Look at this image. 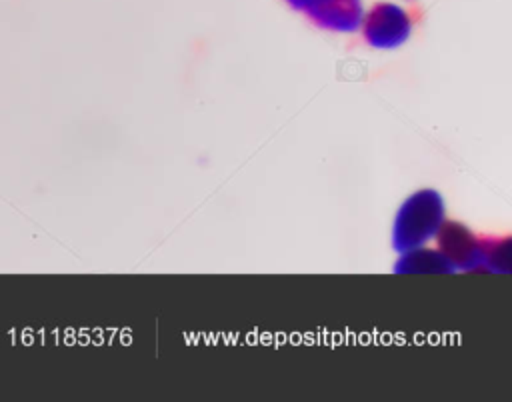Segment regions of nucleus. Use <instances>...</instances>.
Segmentation results:
<instances>
[{
	"label": "nucleus",
	"instance_id": "f257e3e1",
	"mask_svg": "<svg viewBox=\"0 0 512 402\" xmlns=\"http://www.w3.org/2000/svg\"><path fill=\"white\" fill-rule=\"evenodd\" d=\"M444 224V200L436 190H420L408 196L394 220L392 246L398 252L424 246Z\"/></svg>",
	"mask_w": 512,
	"mask_h": 402
},
{
	"label": "nucleus",
	"instance_id": "f03ea898",
	"mask_svg": "<svg viewBox=\"0 0 512 402\" xmlns=\"http://www.w3.org/2000/svg\"><path fill=\"white\" fill-rule=\"evenodd\" d=\"M364 38L374 48H396L404 44L412 30V20L404 8L382 2L370 8L360 22Z\"/></svg>",
	"mask_w": 512,
	"mask_h": 402
},
{
	"label": "nucleus",
	"instance_id": "7ed1b4c3",
	"mask_svg": "<svg viewBox=\"0 0 512 402\" xmlns=\"http://www.w3.org/2000/svg\"><path fill=\"white\" fill-rule=\"evenodd\" d=\"M438 252L452 268L476 270L486 266V242L456 222H444L436 234Z\"/></svg>",
	"mask_w": 512,
	"mask_h": 402
},
{
	"label": "nucleus",
	"instance_id": "20e7f679",
	"mask_svg": "<svg viewBox=\"0 0 512 402\" xmlns=\"http://www.w3.org/2000/svg\"><path fill=\"white\" fill-rule=\"evenodd\" d=\"M304 14L320 28L332 32H352L360 26L362 0H308Z\"/></svg>",
	"mask_w": 512,
	"mask_h": 402
},
{
	"label": "nucleus",
	"instance_id": "39448f33",
	"mask_svg": "<svg viewBox=\"0 0 512 402\" xmlns=\"http://www.w3.org/2000/svg\"><path fill=\"white\" fill-rule=\"evenodd\" d=\"M454 268L438 250L412 248L402 252L396 262V272H452Z\"/></svg>",
	"mask_w": 512,
	"mask_h": 402
},
{
	"label": "nucleus",
	"instance_id": "423d86ee",
	"mask_svg": "<svg viewBox=\"0 0 512 402\" xmlns=\"http://www.w3.org/2000/svg\"><path fill=\"white\" fill-rule=\"evenodd\" d=\"M294 10H300V12H304V8H306V4H308V0H286Z\"/></svg>",
	"mask_w": 512,
	"mask_h": 402
}]
</instances>
